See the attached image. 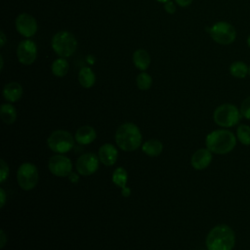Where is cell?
I'll return each mask as SVG.
<instances>
[{
    "mask_svg": "<svg viewBox=\"0 0 250 250\" xmlns=\"http://www.w3.org/2000/svg\"><path fill=\"white\" fill-rule=\"evenodd\" d=\"M115 142L122 150H136L140 147L142 143L141 131L138 126L133 123H124L115 133Z\"/></svg>",
    "mask_w": 250,
    "mask_h": 250,
    "instance_id": "3957f363",
    "label": "cell"
},
{
    "mask_svg": "<svg viewBox=\"0 0 250 250\" xmlns=\"http://www.w3.org/2000/svg\"><path fill=\"white\" fill-rule=\"evenodd\" d=\"M247 45H248V47L250 48V35H249L248 38H247Z\"/></svg>",
    "mask_w": 250,
    "mask_h": 250,
    "instance_id": "8d00e7d4",
    "label": "cell"
},
{
    "mask_svg": "<svg viewBox=\"0 0 250 250\" xmlns=\"http://www.w3.org/2000/svg\"><path fill=\"white\" fill-rule=\"evenodd\" d=\"M0 236H1V248H3L5 246V244H6V241H7L6 235H5L3 229H1V231H0Z\"/></svg>",
    "mask_w": 250,
    "mask_h": 250,
    "instance_id": "1f68e13d",
    "label": "cell"
},
{
    "mask_svg": "<svg viewBox=\"0 0 250 250\" xmlns=\"http://www.w3.org/2000/svg\"><path fill=\"white\" fill-rule=\"evenodd\" d=\"M86 61H87L90 64H94V63H95V58H94V56H93V55H91V54L87 56Z\"/></svg>",
    "mask_w": 250,
    "mask_h": 250,
    "instance_id": "836d02e7",
    "label": "cell"
},
{
    "mask_svg": "<svg viewBox=\"0 0 250 250\" xmlns=\"http://www.w3.org/2000/svg\"><path fill=\"white\" fill-rule=\"evenodd\" d=\"M48 168L50 172L57 177H68L72 170V164L68 157L59 153L49 159Z\"/></svg>",
    "mask_w": 250,
    "mask_h": 250,
    "instance_id": "8fae6325",
    "label": "cell"
},
{
    "mask_svg": "<svg viewBox=\"0 0 250 250\" xmlns=\"http://www.w3.org/2000/svg\"><path fill=\"white\" fill-rule=\"evenodd\" d=\"M208 250H232L235 244V234L232 229L221 224L215 226L206 236Z\"/></svg>",
    "mask_w": 250,
    "mask_h": 250,
    "instance_id": "6da1fadb",
    "label": "cell"
},
{
    "mask_svg": "<svg viewBox=\"0 0 250 250\" xmlns=\"http://www.w3.org/2000/svg\"><path fill=\"white\" fill-rule=\"evenodd\" d=\"M97 133L93 127L82 126L76 131L74 139L80 145H89L95 141Z\"/></svg>",
    "mask_w": 250,
    "mask_h": 250,
    "instance_id": "ac0fdd59",
    "label": "cell"
},
{
    "mask_svg": "<svg viewBox=\"0 0 250 250\" xmlns=\"http://www.w3.org/2000/svg\"><path fill=\"white\" fill-rule=\"evenodd\" d=\"M157 2H159V3H166V2H168V1H170V0H156Z\"/></svg>",
    "mask_w": 250,
    "mask_h": 250,
    "instance_id": "d590c367",
    "label": "cell"
},
{
    "mask_svg": "<svg viewBox=\"0 0 250 250\" xmlns=\"http://www.w3.org/2000/svg\"><path fill=\"white\" fill-rule=\"evenodd\" d=\"M229 73L235 78L242 79L249 73V67L244 62L235 61L229 66Z\"/></svg>",
    "mask_w": 250,
    "mask_h": 250,
    "instance_id": "603a6c76",
    "label": "cell"
},
{
    "mask_svg": "<svg viewBox=\"0 0 250 250\" xmlns=\"http://www.w3.org/2000/svg\"><path fill=\"white\" fill-rule=\"evenodd\" d=\"M0 117L5 124H13L17 119V110L11 104H3L0 108Z\"/></svg>",
    "mask_w": 250,
    "mask_h": 250,
    "instance_id": "7402d4cb",
    "label": "cell"
},
{
    "mask_svg": "<svg viewBox=\"0 0 250 250\" xmlns=\"http://www.w3.org/2000/svg\"><path fill=\"white\" fill-rule=\"evenodd\" d=\"M136 84L139 90L141 91H146L148 90L152 85V78L150 74H148L146 71H142L137 75L136 78Z\"/></svg>",
    "mask_w": 250,
    "mask_h": 250,
    "instance_id": "cb8c5ba5",
    "label": "cell"
},
{
    "mask_svg": "<svg viewBox=\"0 0 250 250\" xmlns=\"http://www.w3.org/2000/svg\"><path fill=\"white\" fill-rule=\"evenodd\" d=\"M236 139L244 146H250V126L246 124L238 125L236 129Z\"/></svg>",
    "mask_w": 250,
    "mask_h": 250,
    "instance_id": "d4e9b609",
    "label": "cell"
},
{
    "mask_svg": "<svg viewBox=\"0 0 250 250\" xmlns=\"http://www.w3.org/2000/svg\"><path fill=\"white\" fill-rule=\"evenodd\" d=\"M176 2H173L172 0H170V1H168V2H166V3H164L163 5H164V10H165V12L167 13V14H170V15H173V14H175V12H176V10H177V7H176V4H175Z\"/></svg>",
    "mask_w": 250,
    "mask_h": 250,
    "instance_id": "83f0119b",
    "label": "cell"
},
{
    "mask_svg": "<svg viewBox=\"0 0 250 250\" xmlns=\"http://www.w3.org/2000/svg\"><path fill=\"white\" fill-rule=\"evenodd\" d=\"M128 181L127 171L123 167H117L112 173V182L115 186L121 188V193L124 197H128L131 194V189L126 187Z\"/></svg>",
    "mask_w": 250,
    "mask_h": 250,
    "instance_id": "2e32d148",
    "label": "cell"
},
{
    "mask_svg": "<svg viewBox=\"0 0 250 250\" xmlns=\"http://www.w3.org/2000/svg\"><path fill=\"white\" fill-rule=\"evenodd\" d=\"M78 82L83 88H86V89L92 88L95 85L96 75L91 67L84 66L79 70Z\"/></svg>",
    "mask_w": 250,
    "mask_h": 250,
    "instance_id": "d6986e66",
    "label": "cell"
},
{
    "mask_svg": "<svg viewBox=\"0 0 250 250\" xmlns=\"http://www.w3.org/2000/svg\"><path fill=\"white\" fill-rule=\"evenodd\" d=\"M69 70V63L65 58L59 57L54 60L51 65V71L56 77H63Z\"/></svg>",
    "mask_w": 250,
    "mask_h": 250,
    "instance_id": "ffe728a7",
    "label": "cell"
},
{
    "mask_svg": "<svg viewBox=\"0 0 250 250\" xmlns=\"http://www.w3.org/2000/svg\"><path fill=\"white\" fill-rule=\"evenodd\" d=\"M37 53L38 49L36 43L29 38L21 40L16 51L18 61L23 65L32 64L37 58Z\"/></svg>",
    "mask_w": 250,
    "mask_h": 250,
    "instance_id": "9c48e42d",
    "label": "cell"
},
{
    "mask_svg": "<svg viewBox=\"0 0 250 250\" xmlns=\"http://www.w3.org/2000/svg\"><path fill=\"white\" fill-rule=\"evenodd\" d=\"M132 61L136 68H138L141 71L146 70L150 65V55L149 53L145 49H138L133 53Z\"/></svg>",
    "mask_w": 250,
    "mask_h": 250,
    "instance_id": "e0dca14e",
    "label": "cell"
},
{
    "mask_svg": "<svg viewBox=\"0 0 250 250\" xmlns=\"http://www.w3.org/2000/svg\"><path fill=\"white\" fill-rule=\"evenodd\" d=\"M249 75H250V66H249Z\"/></svg>",
    "mask_w": 250,
    "mask_h": 250,
    "instance_id": "74e56055",
    "label": "cell"
},
{
    "mask_svg": "<svg viewBox=\"0 0 250 250\" xmlns=\"http://www.w3.org/2000/svg\"><path fill=\"white\" fill-rule=\"evenodd\" d=\"M212 161V152L206 148L197 149L191 156L190 163L195 170H203L207 168Z\"/></svg>",
    "mask_w": 250,
    "mask_h": 250,
    "instance_id": "4fadbf2b",
    "label": "cell"
},
{
    "mask_svg": "<svg viewBox=\"0 0 250 250\" xmlns=\"http://www.w3.org/2000/svg\"><path fill=\"white\" fill-rule=\"evenodd\" d=\"M206 147L216 154H227L230 152L236 145L234 134L226 129L215 130L206 136Z\"/></svg>",
    "mask_w": 250,
    "mask_h": 250,
    "instance_id": "7a4b0ae2",
    "label": "cell"
},
{
    "mask_svg": "<svg viewBox=\"0 0 250 250\" xmlns=\"http://www.w3.org/2000/svg\"><path fill=\"white\" fill-rule=\"evenodd\" d=\"M163 149V145L156 139H150L142 146V150L148 156H158Z\"/></svg>",
    "mask_w": 250,
    "mask_h": 250,
    "instance_id": "44dd1931",
    "label": "cell"
},
{
    "mask_svg": "<svg viewBox=\"0 0 250 250\" xmlns=\"http://www.w3.org/2000/svg\"><path fill=\"white\" fill-rule=\"evenodd\" d=\"M68 178H69V180H70L72 183H76V182H78V180H79L78 176H77L75 173H72V172L68 175Z\"/></svg>",
    "mask_w": 250,
    "mask_h": 250,
    "instance_id": "d6a6232c",
    "label": "cell"
},
{
    "mask_svg": "<svg viewBox=\"0 0 250 250\" xmlns=\"http://www.w3.org/2000/svg\"><path fill=\"white\" fill-rule=\"evenodd\" d=\"M0 195H1V208L4 207V204L6 202V194H5V190L3 188H0Z\"/></svg>",
    "mask_w": 250,
    "mask_h": 250,
    "instance_id": "4dcf8cb0",
    "label": "cell"
},
{
    "mask_svg": "<svg viewBox=\"0 0 250 250\" xmlns=\"http://www.w3.org/2000/svg\"><path fill=\"white\" fill-rule=\"evenodd\" d=\"M8 176H9V166L4 161V159H1L0 160V182L3 183Z\"/></svg>",
    "mask_w": 250,
    "mask_h": 250,
    "instance_id": "4316f807",
    "label": "cell"
},
{
    "mask_svg": "<svg viewBox=\"0 0 250 250\" xmlns=\"http://www.w3.org/2000/svg\"><path fill=\"white\" fill-rule=\"evenodd\" d=\"M98 157L100 161L105 166H112L118 157L116 147L111 144H104L99 148Z\"/></svg>",
    "mask_w": 250,
    "mask_h": 250,
    "instance_id": "5bb4252c",
    "label": "cell"
},
{
    "mask_svg": "<svg viewBox=\"0 0 250 250\" xmlns=\"http://www.w3.org/2000/svg\"><path fill=\"white\" fill-rule=\"evenodd\" d=\"M99 157L94 153H84L76 160V170L82 176H90L99 168Z\"/></svg>",
    "mask_w": 250,
    "mask_h": 250,
    "instance_id": "7c38bea8",
    "label": "cell"
},
{
    "mask_svg": "<svg viewBox=\"0 0 250 250\" xmlns=\"http://www.w3.org/2000/svg\"><path fill=\"white\" fill-rule=\"evenodd\" d=\"M2 94L7 102L15 103L22 97L23 89L22 86L18 82H9L3 87Z\"/></svg>",
    "mask_w": 250,
    "mask_h": 250,
    "instance_id": "9a60e30c",
    "label": "cell"
},
{
    "mask_svg": "<svg viewBox=\"0 0 250 250\" xmlns=\"http://www.w3.org/2000/svg\"><path fill=\"white\" fill-rule=\"evenodd\" d=\"M51 46L58 57L66 59L75 53L77 49V40L70 31L60 30L53 35Z\"/></svg>",
    "mask_w": 250,
    "mask_h": 250,
    "instance_id": "277c9868",
    "label": "cell"
},
{
    "mask_svg": "<svg viewBox=\"0 0 250 250\" xmlns=\"http://www.w3.org/2000/svg\"><path fill=\"white\" fill-rule=\"evenodd\" d=\"M207 30L213 41L220 45H229L236 38L235 28L228 21H217Z\"/></svg>",
    "mask_w": 250,
    "mask_h": 250,
    "instance_id": "8992f818",
    "label": "cell"
},
{
    "mask_svg": "<svg viewBox=\"0 0 250 250\" xmlns=\"http://www.w3.org/2000/svg\"><path fill=\"white\" fill-rule=\"evenodd\" d=\"M6 43H7V36H6V34L4 33V31L1 30V31H0V46H1V48L4 47Z\"/></svg>",
    "mask_w": 250,
    "mask_h": 250,
    "instance_id": "f546056e",
    "label": "cell"
},
{
    "mask_svg": "<svg viewBox=\"0 0 250 250\" xmlns=\"http://www.w3.org/2000/svg\"><path fill=\"white\" fill-rule=\"evenodd\" d=\"M47 144L52 151L62 154L69 151L73 147L74 139L69 132L57 130L49 136Z\"/></svg>",
    "mask_w": 250,
    "mask_h": 250,
    "instance_id": "52a82bcc",
    "label": "cell"
},
{
    "mask_svg": "<svg viewBox=\"0 0 250 250\" xmlns=\"http://www.w3.org/2000/svg\"><path fill=\"white\" fill-rule=\"evenodd\" d=\"M175 2L181 8H186L191 4L192 0H175Z\"/></svg>",
    "mask_w": 250,
    "mask_h": 250,
    "instance_id": "f1b7e54d",
    "label": "cell"
},
{
    "mask_svg": "<svg viewBox=\"0 0 250 250\" xmlns=\"http://www.w3.org/2000/svg\"><path fill=\"white\" fill-rule=\"evenodd\" d=\"M39 174L36 166L32 163L21 164L17 172V180L19 186L24 190H30L38 183Z\"/></svg>",
    "mask_w": 250,
    "mask_h": 250,
    "instance_id": "ba28073f",
    "label": "cell"
},
{
    "mask_svg": "<svg viewBox=\"0 0 250 250\" xmlns=\"http://www.w3.org/2000/svg\"><path fill=\"white\" fill-rule=\"evenodd\" d=\"M241 118L240 110L232 104H220L213 113L215 123L224 128L235 126Z\"/></svg>",
    "mask_w": 250,
    "mask_h": 250,
    "instance_id": "5b68a950",
    "label": "cell"
},
{
    "mask_svg": "<svg viewBox=\"0 0 250 250\" xmlns=\"http://www.w3.org/2000/svg\"><path fill=\"white\" fill-rule=\"evenodd\" d=\"M15 26L17 31L25 38H31L34 36L38 29L37 21L28 13H21L16 18Z\"/></svg>",
    "mask_w": 250,
    "mask_h": 250,
    "instance_id": "30bf717a",
    "label": "cell"
},
{
    "mask_svg": "<svg viewBox=\"0 0 250 250\" xmlns=\"http://www.w3.org/2000/svg\"><path fill=\"white\" fill-rule=\"evenodd\" d=\"M3 66H4V59H3V56L0 55V68H1V70L3 69Z\"/></svg>",
    "mask_w": 250,
    "mask_h": 250,
    "instance_id": "e575fe53",
    "label": "cell"
},
{
    "mask_svg": "<svg viewBox=\"0 0 250 250\" xmlns=\"http://www.w3.org/2000/svg\"><path fill=\"white\" fill-rule=\"evenodd\" d=\"M239 110L242 117L250 120V96L242 101Z\"/></svg>",
    "mask_w": 250,
    "mask_h": 250,
    "instance_id": "484cf974",
    "label": "cell"
}]
</instances>
